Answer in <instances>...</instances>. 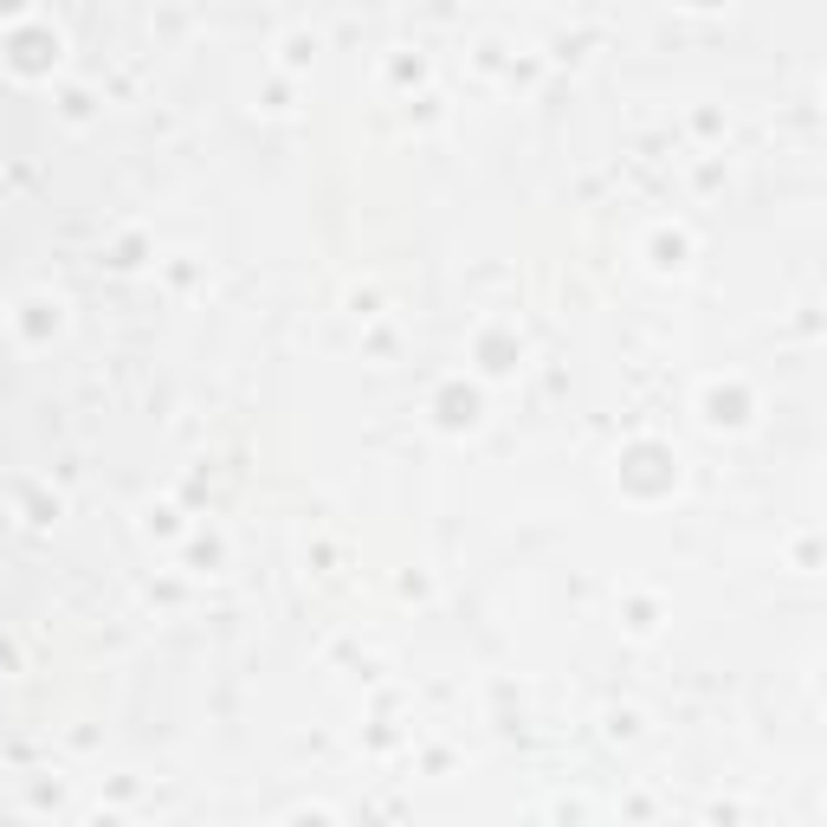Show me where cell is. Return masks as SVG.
<instances>
[{
  "instance_id": "1",
  "label": "cell",
  "mask_w": 827,
  "mask_h": 827,
  "mask_svg": "<svg viewBox=\"0 0 827 827\" xmlns=\"http://www.w3.org/2000/svg\"><path fill=\"white\" fill-rule=\"evenodd\" d=\"M0 65L13 72V78H46L52 65H58V33H52L46 20H13L7 26V40H0Z\"/></svg>"
},
{
  "instance_id": "2",
  "label": "cell",
  "mask_w": 827,
  "mask_h": 827,
  "mask_svg": "<svg viewBox=\"0 0 827 827\" xmlns=\"http://www.w3.org/2000/svg\"><path fill=\"white\" fill-rule=\"evenodd\" d=\"M479 421V389H446L439 394V427H472Z\"/></svg>"
},
{
  "instance_id": "3",
  "label": "cell",
  "mask_w": 827,
  "mask_h": 827,
  "mask_svg": "<svg viewBox=\"0 0 827 827\" xmlns=\"http://www.w3.org/2000/svg\"><path fill=\"white\" fill-rule=\"evenodd\" d=\"M0 20L13 26V20H26V0H0Z\"/></svg>"
}]
</instances>
